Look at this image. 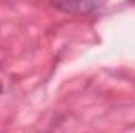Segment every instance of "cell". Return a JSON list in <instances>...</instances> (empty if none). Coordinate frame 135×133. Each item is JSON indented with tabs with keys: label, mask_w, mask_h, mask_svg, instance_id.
I'll return each mask as SVG.
<instances>
[{
	"label": "cell",
	"mask_w": 135,
	"mask_h": 133,
	"mask_svg": "<svg viewBox=\"0 0 135 133\" xmlns=\"http://www.w3.org/2000/svg\"><path fill=\"white\" fill-rule=\"evenodd\" d=\"M50 5L66 14L85 16L99 11L104 0H50Z\"/></svg>",
	"instance_id": "obj_1"
},
{
	"label": "cell",
	"mask_w": 135,
	"mask_h": 133,
	"mask_svg": "<svg viewBox=\"0 0 135 133\" xmlns=\"http://www.w3.org/2000/svg\"><path fill=\"white\" fill-rule=\"evenodd\" d=\"M129 2H132V3H135V0H129Z\"/></svg>",
	"instance_id": "obj_2"
}]
</instances>
